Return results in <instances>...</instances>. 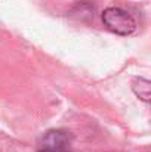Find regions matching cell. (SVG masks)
I'll list each match as a JSON object with an SVG mask.
<instances>
[{
    "label": "cell",
    "instance_id": "cell-1",
    "mask_svg": "<svg viewBox=\"0 0 151 152\" xmlns=\"http://www.w3.org/2000/svg\"><path fill=\"white\" fill-rule=\"evenodd\" d=\"M102 22L107 30L119 36H129L136 28V21L133 19V16L127 10L116 6L107 7L102 12Z\"/></svg>",
    "mask_w": 151,
    "mask_h": 152
},
{
    "label": "cell",
    "instance_id": "cell-2",
    "mask_svg": "<svg viewBox=\"0 0 151 152\" xmlns=\"http://www.w3.org/2000/svg\"><path fill=\"white\" fill-rule=\"evenodd\" d=\"M70 142V134L64 130H50L45 134V149H64Z\"/></svg>",
    "mask_w": 151,
    "mask_h": 152
},
{
    "label": "cell",
    "instance_id": "cell-3",
    "mask_svg": "<svg viewBox=\"0 0 151 152\" xmlns=\"http://www.w3.org/2000/svg\"><path fill=\"white\" fill-rule=\"evenodd\" d=\"M133 92L142 99V101L148 102L150 101V81L145 78H138L133 83Z\"/></svg>",
    "mask_w": 151,
    "mask_h": 152
},
{
    "label": "cell",
    "instance_id": "cell-4",
    "mask_svg": "<svg viewBox=\"0 0 151 152\" xmlns=\"http://www.w3.org/2000/svg\"><path fill=\"white\" fill-rule=\"evenodd\" d=\"M39 152H67V151H64V149H42Z\"/></svg>",
    "mask_w": 151,
    "mask_h": 152
}]
</instances>
